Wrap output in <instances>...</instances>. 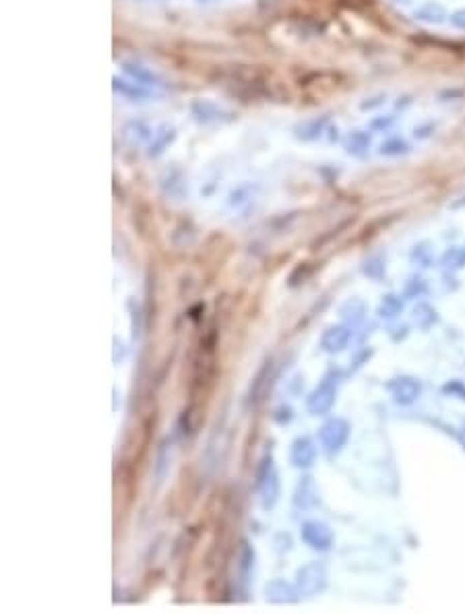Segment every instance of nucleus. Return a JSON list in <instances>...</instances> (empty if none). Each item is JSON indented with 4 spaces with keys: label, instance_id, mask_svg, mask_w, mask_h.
I'll return each mask as SVG.
<instances>
[{
    "label": "nucleus",
    "instance_id": "f257e3e1",
    "mask_svg": "<svg viewBox=\"0 0 465 614\" xmlns=\"http://www.w3.org/2000/svg\"><path fill=\"white\" fill-rule=\"evenodd\" d=\"M190 116L199 125H217V123H230L234 116L232 112L224 110L220 104L211 99H192L190 102Z\"/></svg>",
    "mask_w": 465,
    "mask_h": 614
},
{
    "label": "nucleus",
    "instance_id": "f03ea898",
    "mask_svg": "<svg viewBox=\"0 0 465 614\" xmlns=\"http://www.w3.org/2000/svg\"><path fill=\"white\" fill-rule=\"evenodd\" d=\"M333 401H335V379L325 377V381L310 393L308 401H306V407L313 416H319V414H327L331 410Z\"/></svg>",
    "mask_w": 465,
    "mask_h": 614
},
{
    "label": "nucleus",
    "instance_id": "7ed1b4c3",
    "mask_svg": "<svg viewBox=\"0 0 465 614\" xmlns=\"http://www.w3.org/2000/svg\"><path fill=\"white\" fill-rule=\"evenodd\" d=\"M348 435H350V426H348V422L345 420H341V418H335V420H329L325 426L321 428V442H323V447H325L329 453H335V451H339L343 445H345V440H348Z\"/></svg>",
    "mask_w": 465,
    "mask_h": 614
},
{
    "label": "nucleus",
    "instance_id": "20e7f679",
    "mask_svg": "<svg viewBox=\"0 0 465 614\" xmlns=\"http://www.w3.org/2000/svg\"><path fill=\"white\" fill-rule=\"evenodd\" d=\"M302 540L315 548V550H327L331 544H333V533L331 529L325 526V524H319V522H306L302 526Z\"/></svg>",
    "mask_w": 465,
    "mask_h": 614
},
{
    "label": "nucleus",
    "instance_id": "39448f33",
    "mask_svg": "<svg viewBox=\"0 0 465 614\" xmlns=\"http://www.w3.org/2000/svg\"><path fill=\"white\" fill-rule=\"evenodd\" d=\"M317 457V447L308 437H300L292 442L289 459L296 468H310Z\"/></svg>",
    "mask_w": 465,
    "mask_h": 614
},
{
    "label": "nucleus",
    "instance_id": "423d86ee",
    "mask_svg": "<svg viewBox=\"0 0 465 614\" xmlns=\"http://www.w3.org/2000/svg\"><path fill=\"white\" fill-rule=\"evenodd\" d=\"M122 71L127 73V77H131L135 83H139L143 88H159L162 85V77L141 62L127 60V62H122Z\"/></svg>",
    "mask_w": 465,
    "mask_h": 614
},
{
    "label": "nucleus",
    "instance_id": "0eeeda50",
    "mask_svg": "<svg viewBox=\"0 0 465 614\" xmlns=\"http://www.w3.org/2000/svg\"><path fill=\"white\" fill-rule=\"evenodd\" d=\"M298 583H300V589L304 594H317L319 589H323V583H325V571L319 563L315 565H308L304 569L298 573Z\"/></svg>",
    "mask_w": 465,
    "mask_h": 614
},
{
    "label": "nucleus",
    "instance_id": "6e6552de",
    "mask_svg": "<svg viewBox=\"0 0 465 614\" xmlns=\"http://www.w3.org/2000/svg\"><path fill=\"white\" fill-rule=\"evenodd\" d=\"M327 123H329V116H317V118L304 120V123H300V125L294 129V134H296V139L302 141V143L319 141V139L325 134Z\"/></svg>",
    "mask_w": 465,
    "mask_h": 614
},
{
    "label": "nucleus",
    "instance_id": "1a4fd4ad",
    "mask_svg": "<svg viewBox=\"0 0 465 614\" xmlns=\"http://www.w3.org/2000/svg\"><path fill=\"white\" fill-rule=\"evenodd\" d=\"M414 17L422 21V23H428V25H443L449 21V13L443 4L438 2H424L422 6L416 8Z\"/></svg>",
    "mask_w": 465,
    "mask_h": 614
},
{
    "label": "nucleus",
    "instance_id": "9d476101",
    "mask_svg": "<svg viewBox=\"0 0 465 614\" xmlns=\"http://www.w3.org/2000/svg\"><path fill=\"white\" fill-rule=\"evenodd\" d=\"M343 147L350 155L362 158L371 149V134L364 131H350L348 137L343 139Z\"/></svg>",
    "mask_w": 465,
    "mask_h": 614
},
{
    "label": "nucleus",
    "instance_id": "9b49d317",
    "mask_svg": "<svg viewBox=\"0 0 465 614\" xmlns=\"http://www.w3.org/2000/svg\"><path fill=\"white\" fill-rule=\"evenodd\" d=\"M112 88L116 93H120L122 97L127 99H133V102H141V99H147L151 97V93L147 89L135 83V81H127V79H120V77H114L112 79Z\"/></svg>",
    "mask_w": 465,
    "mask_h": 614
},
{
    "label": "nucleus",
    "instance_id": "f8f14e48",
    "mask_svg": "<svg viewBox=\"0 0 465 614\" xmlns=\"http://www.w3.org/2000/svg\"><path fill=\"white\" fill-rule=\"evenodd\" d=\"M348 342H350V331L343 327H331L323 335V348L327 351L343 350L348 346Z\"/></svg>",
    "mask_w": 465,
    "mask_h": 614
},
{
    "label": "nucleus",
    "instance_id": "ddd939ff",
    "mask_svg": "<svg viewBox=\"0 0 465 614\" xmlns=\"http://www.w3.org/2000/svg\"><path fill=\"white\" fill-rule=\"evenodd\" d=\"M151 127L145 120H129L122 129V134L127 141H131L133 145L145 143L147 139H151Z\"/></svg>",
    "mask_w": 465,
    "mask_h": 614
},
{
    "label": "nucleus",
    "instance_id": "4468645a",
    "mask_svg": "<svg viewBox=\"0 0 465 614\" xmlns=\"http://www.w3.org/2000/svg\"><path fill=\"white\" fill-rule=\"evenodd\" d=\"M174 141H176V131L172 127H166L164 131H159L153 137V141H151V145L147 149V155L149 158H159Z\"/></svg>",
    "mask_w": 465,
    "mask_h": 614
},
{
    "label": "nucleus",
    "instance_id": "2eb2a0df",
    "mask_svg": "<svg viewBox=\"0 0 465 614\" xmlns=\"http://www.w3.org/2000/svg\"><path fill=\"white\" fill-rule=\"evenodd\" d=\"M378 153H380V155H387V158H399V155L410 153V145H408V141L401 139V137H391V139H387V141L380 145Z\"/></svg>",
    "mask_w": 465,
    "mask_h": 614
},
{
    "label": "nucleus",
    "instance_id": "dca6fc26",
    "mask_svg": "<svg viewBox=\"0 0 465 614\" xmlns=\"http://www.w3.org/2000/svg\"><path fill=\"white\" fill-rule=\"evenodd\" d=\"M267 594H271V596H267L271 602H296V598H294V592H292V587L289 585H281V581H273L271 585H267Z\"/></svg>",
    "mask_w": 465,
    "mask_h": 614
},
{
    "label": "nucleus",
    "instance_id": "f3484780",
    "mask_svg": "<svg viewBox=\"0 0 465 614\" xmlns=\"http://www.w3.org/2000/svg\"><path fill=\"white\" fill-rule=\"evenodd\" d=\"M420 393V385H416L414 381L410 379H401L399 381V389L395 391V399L399 403H412Z\"/></svg>",
    "mask_w": 465,
    "mask_h": 614
},
{
    "label": "nucleus",
    "instance_id": "a211bd4d",
    "mask_svg": "<svg viewBox=\"0 0 465 614\" xmlns=\"http://www.w3.org/2000/svg\"><path fill=\"white\" fill-rule=\"evenodd\" d=\"M269 370H271V362H267V364H265V366L259 370V375H257V381L252 383V391H250V395H255V399H257V401H261V399H263V397H261V395L265 393V391H263V385L269 381Z\"/></svg>",
    "mask_w": 465,
    "mask_h": 614
},
{
    "label": "nucleus",
    "instance_id": "6ab92c4d",
    "mask_svg": "<svg viewBox=\"0 0 465 614\" xmlns=\"http://www.w3.org/2000/svg\"><path fill=\"white\" fill-rule=\"evenodd\" d=\"M449 23L459 29V32H465V8H457L449 15Z\"/></svg>",
    "mask_w": 465,
    "mask_h": 614
},
{
    "label": "nucleus",
    "instance_id": "aec40b11",
    "mask_svg": "<svg viewBox=\"0 0 465 614\" xmlns=\"http://www.w3.org/2000/svg\"><path fill=\"white\" fill-rule=\"evenodd\" d=\"M393 123H395V116H380V118H374L371 123V129L374 131H387V129H391L393 127Z\"/></svg>",
    "mask_w": 465,
    "mask_h": 614
},
{
    "label": "nucleus",
    "instance_id": "412c9836",
    "mask_svg": "<svg viewBox=\"0 0 465 614\" xmlns=\"http://www.w3.org/2000/svg\"><path fill=\"white\" fill-rule=\"evenodd\" d=\"M196 2H201V4H209V2H215V0H196Z\"/></svg>",
    "mask_w": 465,
    "mask_h": 614
},
{
    "label": "nucleus",
    "instance_id": "4be33fe9",
    "mask_svg": "<svg viewBox=\"0 0 465 614\" xmlns=\"http://www.w3.org/2000/svg\"><path fill=\"white\" fill-rule=\"evenodd\" d=\"M464 261H465V255H464Z\"/></svg>",
    "mask_w": 465,
    "mask_h": 614
}]
</instances>
